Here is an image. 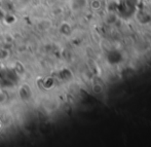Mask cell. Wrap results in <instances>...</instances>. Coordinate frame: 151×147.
Returning <instances> with one entry per match:
<instances>
[{
    "label": "cell",
    "mask_w": 151,
    "mask_h": 147,
    "mask_svg": "<svg viewBox=\"0 0 151 147\" xmlns=\"http://www.w3.org/2000/svg\"><path fill=\"white\" fill-rule=\"evenodd\" d=\"M20 96L22 99L24 100H28L29 97L31 96V91L30 89H29V86H27V84H25L24 86H22L20 89Z\"/></svg>",
    "instance_id": "7a4b0ae2"
},
{
    "label": "cell",
    "mask_w": 151,
    "mask_h": 147,
    "mask_svg": "<svg viewBox=\"0 0 151 147\" xmlns=\"http://www.w3.org/2000/svg\"><path fill=\"white\" fill-rule=\"evenodd\" d=\"M88 5V0H73L72 2V8L74 10H80Z\"/></svg>",
    "instance_id": "6da1fadb"
},
{
    "label": "cell",
    "mask_w": 151,
    "mask_h": 147,
    "mask_svg": "<svg viewBox=\"0 0 151 147\" xmlns=\"http://www.w3.org/2000/svg\"><path fill=\"white\" fill-rule=\"evenodd\" d=\"M91 7L93 8V10H98L102 7V3L100 0H93L91 2Z\"/></svg>",
    "instance_id": "277c9868"
},
{
    "label": "cell",
    "mask_w": 151,
    "mask_h": 147,
    "mask_svg": "<svg viewBox=\"0 0 151 147\" xmlns=\"http://www.w3.org/2000/svg\"><path fill=\"white\" fill-rule=\"evenodd\" d=\"M46 81H47V84H46V82H44V86H45L46 89L52 88V84H54V80H52V78H47V79H46Z\"/></svg>",
    "instance_id": "52a82bcc"
},
{
    "label": "cell",
    "mask_w": 151,
    "mask_h": 147,
    "mask_svg": "<svg viewBox=\"0 0 151 147\" xmlns=\"http://www.w3.org/2000/svg\"><path fill=\"white\" fill-rule=\"evenodd\" d=\"M93 92L95 94H102L103 93V86H102L101 84H93Z\"/></svg>",
    "instance_id": "5b68a950"
},
{
    "label": "cell",
    "mask_w": 151,
    "mask_h": 147,
    "mask_svg": "<svg viewBox=\"0 0 151 147\" xmlns=\"http://www.w3.org/2000/svg\"><path fill=\"white\" fill-rule=\"evenodd\" d=\"M3 20L5 21V23H7V24H12V23L16 22V18H14L12 14H7V16H5L3 18Z\"/></svg>",
    "instance_id": "8992f818"
},
{
    "label": "cell",
    "mask_w": 151,
    "mask_h": 147,
    "mask_svg": "<svg viewBox=\"0 0 151 147\" xmlns=\"http://www.w3.org/2000/svg\"><path fill=\"white\" fill-rule=\"evenodd\" d=\"M60 31L64 34V35H69L70 32H71V27H70V25H69V24L65 23V24H63V25L61 26Z\"/></svg>",
    "instance_id": "3957f363"
},
{
    "label": "cell",
    "mask_w": 151,
    "mask_h": 147,
    "mask_svg": "<svg viewBox=\"0 0 151 147\" xmlns=\"http://www.w3.org/2000/svg\"><path fill=\"white\" fill-rule=\"evenodd\" d=\"M2 10H0V20H2V19H3L4 18V14H2Z\"/></svg>",
    "instance_id": "ba28073f"
}]
</instances>
